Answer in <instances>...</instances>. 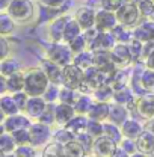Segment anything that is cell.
Wrapping results in <instances>:
<instances>
[{
	"label": "cell",
	"mask_w": 154,
	"mask_h": 157,
	"mask_svg": "<svg viewBox=\"0 0 154 157\" xmlns=\"http://www.w3.org/2000/svg\"><path fill=\"white\" fill-rule=\"evenodd\" d=\"M30 125H32V118H29L26 113L20 112V113H15V115L3 118V121H2V132L14 133L17 130L29 128Z\"/></svg>",
	"instance_id": "8"
},
{
	"label": "cell",
	"mask_w": 154,
	"mask_h": 157,
	"mask_svg": "<svg viewBox=\"0 0 154 157\" xmlns=\"http://www.w3.org/2000/svg\"><path fill=\"white\" fill-rule=\"evenodd\" d=\"M0 94L5 95L8 94V83H6V77L0 76Z\"/></svg>",
	"instance_id": "55"
},
{
	"label": "cell",
	"mask_w": 154,
	"mask_h": 157,
	"mask_svg": "<svg viewBox=\"0 0 154 157\" xmlns=\"http://www.w3.org/2000/svg\"><path fill=\"white\" fill-rule=\"evenodd\" d=\"M119 147L122 150H125L129 154H135L137 151V145H136V139H129V137H124L119 144Z\"/></svg>",
	"instance_id": "51"
},
{
	"label": "cell",
	"mask_w": 154,
	"mask_h": 157,
	"mask_svg": "<svg viewBox=\"0 0 154 157\" xmlns=\"http://www.w3.org/2000/svg\"><path fill=\"white\" fill-rule=\"evenodd\" d=\"M88 122H89V118L88 115H80V113H76L74 118L65 125L70 132H73L74 135H79L82 132H86V127H88Z\"/></svg>",
	"instance_id": "29"
},
{
	"label": "cell",
	"mask_w": 154,
	"mask_h": 157,
	"mask_svg": "<svg viewBox=\"0 0 154 157\" xmlns=\"http://www.w3.org/2000/svg\"><path fill=\"white\" fill-rule=\"evenodd\" d=\"M86 132L94 137V139L103 136V135H104V122L95 121V119H89L88 127H86Z\"/></svg>",
	"instance_id": "42"
},
{
	"label": "cell",
	"mask_w": 154,
	"mask_h": 157,
	"mask_svg": "<svg viewBox=\"0 0 154 157\" xmlns=\"http://www.w3.org/2000/svg\"><path fill=\"white\" fill-rule=\"evenodd\" d=\"M18 71H21V63L17 58L8 56V58L0 60V76L9 77V76H12Z\"/></svg>",
	"instance_id": "23"
},
{
	"label": "cell",
	"mask_w": 154,
	"mask_h": 157,
	"mask_svg": "<svg viewBox=\"0 0 154 157\" xmlns=\"http://www.w3.org/2000/svg\"><path fill=\"white\" fill-rule=\"evenodd\" d=\"M37 150L32 144H27V145H18L17 150H15V157H37Z\"/></svg>",
	"instance_id": "47"
},
{
	"label": "cell",
	"mask_w": 154,
	"mask_h": 157,
	"mask_svg": "<svg viewBox=\"0 0 154 157\" xmlns=\"http://www.w3.org/2000/svg\"><path fill=\"white\" fill-rule=\"evenodd\" d=\"M147 32H148V35H150V39L154 41V20H150V18H144V21H141L139 23Z\"/></svg>",
	"instance_id": "54"
},
{
	"label": "cell",
	"mask_w": 154,
	"mask_h": 157,
	"mask_svg": "<svg viewBox=\"0 0 154 157\" xmlns=\"http://www.w3.org/2000/svg\"><path fill=\"white\" fill-rule=\"evenodd\" d=\"M30 144L35 148H44L52 139H53V132L50 125H45L39 121L32 122L30 125Z\"/></svg>",
	"instance_id": "5"
},
{
	"label": "cell",
	"mask_w": 154,
	"mask_h": 157,
	"mask_svg": "<svg viewBox=\"0 0 154 157\" xmlns=\"http://www.w3.org/2000/svg\"><path fill=\"white\" fill-rule=\"evenodd\" d=\"M125 2H129V3H139L141 0H125Z\"/></svg>",
	"instance_id": "61"
},
{
	"label": "cell",
	"mask_w": 154,
	"mask_h": 157,
	"mask_svg": "<svg viewBox=\"0 0 154 157\" xmlns=\"http://www.w3.org/2000/svg\"><path fill=\"white\" fill-rule=\"evenodd\" d=\"M0 112H2L3 118L20 113L17 101H15V98H14L12 94H5V95L0 97Z\"/></svg>",
	"instance_id": "22"
},
{
	"label": "cell",
	"mask_w": 154,
	"mask_h": 157,
	"mask_svg": "<svg viewBox=\"0 0 154 157\" xmlns=\"http://www.w3.org/2000/svg\"><path fill=\"white\" fill-rule=\"evenodd\" d=\"M74 139H76V135L73 132H70L67 127H59L56 132H53V139L52 140H56V142L62 144V145H67V144H70Z\"/></svg>",
	"instance_id": "37"
},
{
	"label": "cell",
	"mask_w": 154,
	"mask_h": 157,
	"mask_svg": "<svg viewBox=\"0 0 154 157\" xmlns=\"http://www.w3.org/2000/svg\"><path fill=\"white\" fill-rule=\"evenodd\" d=\"M145 63V67H148V68H151V70H154V52L148 56V59L144 62Z\"/></svg>",
	"instance_id": "56"
},
{
	"label": "cell",
	"mask_w": 154,
	"mask_h": 157,
	"mask_svg": "<svg viewBox=\"0 0 154 157\" xmlns=\"http://www.w3.org/2000/svg\"><path fill=\"white\" fill-rule=\"evenodd\" d=\"M135 92L132 91V88L130 86H127V88H121V89H116L115 91V95H114V101L115 103H119V104H124V106H127L129 103H130V100L132 98H135Z\"/></svg>",
	"instance_id": "39"
},
{
	"label": "cell",
	"mask_w": 154,
	"mask_h": 157,
	"mask_svg": "<svg viewBox=\"0 0 154 157\" xmlns=\"http://www.w3.org/2000/svg\"><path fill=\"white\" fill-rule=\"evenodd\" d=\"M114 95H115V89L109 83H104V85L98 86L92 92V97H94L95 101H104V103H112L114 101Z\"/></svg>",
	"instance_id": "27"
},
{
	"label": "cell",
	"mask_w": 154,
	"mask_h": 157,
	"mask_svg": "<svg viewBox=\"0 0 154 157\" xmlns=\"http://www.w3.org/2000/svg\"><path fill=\"white\" fill-rule=\"evenodd\" d=\"M17 23L12 20V17L5 11L0 12V36H9L12 35V32L15 30Z\"/></svg>",
	"instance_id": "31"
},
{
	"label": "cell",
	"mask_w": 154,
	"mask_h": 157,
	"mask_svg": "<svg viewBox=\"0 0 154 157\" xmlns=\"http://www.w3.org/2000/svg\"><path fill=\"white\" fill-rule=\"evenodd\" d=\"M116 24H118V18H116L115 12L107 11V9H103V8H100L97 11L95 27L100 32H112Z\"/></svg>",
	"instance_id": "10"
},
{
	"label": "cell",
	"mask_w": 154,
	"mask_h": 157,
	"mask_svg": "<svg viewBox=\"0 0 154 157\" xmlns=\"http://www.w3.org/2000/svg\"><path fill=\"white\" fill-rule=\"evenodd\" d=\"M83 33V29H82V26L77 23V20L74 17H70L68 20V23H67V26H65V32H64V42H67V44H70L73 39H76L79 35H82Z\"/></svg>",
	"instance_id": "25"
},
{
	"label": "cell",
	"mask_w": 154,
	"mask_h": 157,
	"mask_svg": "<svg viewBox=\"0 0 154 157\" xmlns=\"http://www.w3.org/2000/svg\"><path fill=\"white\" fill-rule=\"evenodd\" d=\"M85 82V71L79 68L76 63H68L62 68V86L73 88V89H80V86Z\"/></svg>",
	"instance_id": "6"
},
{
	"label": "cell",
	"mask_w": 154,
	"mask_h": 157,
	"mask_svg": "<svg viewBox=\"0 0 154 157\" xmlns=\"http://www.w3.org/2000/svg\"><path fill=\"white\" fill-rule=\"evenodd\" d=\"M76 140L85 148L86 154H92V147H94V140L95 139L91 136L88 132H82V133L76 135Z\"/></svg>",
	"instance_id": "41"
},
{
	"label": "cell",
	"mask_w": 154,
	"mask_h": 157,
	"mask_svg": "<svg viewBox=\"0 0 154 157\" xmlns=\"http://www.w3.org/2000/svg\"><path fill=\"white\" fill-rule=\"evenodd\" d=\"M6 83H8V94H15V92H20V91H24V85H26L24 70L6 77Z\"/></svg>",
	"instance_id": "24"
},
{
	"label": "cell",
	"mask_w": 154,
	"mask_h": 157,
	"mask_svg": "<svg viewBox=\"0 0 154 157\" xmlns=\"http://www.w3.org/2000/svg\"><path fill=\"white\" fill-rule=\"evenodd\" d=\"M55 110H56V103H48V104H47V109L44 110V113H42L37 121L52 127L53 124H56V112H55Z\"/></svg>",
	"instance_id": "36"
},
{
	"label": "cell",
	"mask_w": 154,
	"mask_h": 157,
	"mask_svg": "<svg viewBox=\"0 0 154 157\" xmlns=\"http://www.w3.org/2000/svg\"><path fill=\"white\" fill-rule=\"evenodd\" d=\"M41 157H65L64 145L56 140H50L41 151Z\"/></svg>",
	"instance_id": "32"
},
{
	"label": "cell",
	"mask_w": 154,
	"mask_h": 157,
	"mask_svg": "<svg viewBox=\"0 0 154 157\" xmlns=\"http://www.w3.org/2000/svg\"><path fill=\"white\" fill-rule=\"evenodd\" d=\"M47 101L44 97H30L29 98V103H27V107H26V115L32 119H38L44 110L47 109Z\"/></svg>",
	"instance_id": "18"
},
{
	"label": "cell",
	"mask_w": 154,
	"mask_h": 157,
	"mask_svg": "<svg viewBox=\"0 0 154 157\" xmlns=\"http://www.w3.org/2000/svg\"><path fill=\"white\" fill-rule=\"evenodd\" d=\"M95 15H97V11L89 8V6H80L79 9L76 11L74 14V18L77 20V23L82 26L83 32L88 30V29H92L95 27Z\"/></svg>",
	"instance_id": "12"
},
{
	"label": "cell",
	"mask_w": 154,
	"mask_h": 157,
	"mask_svg": "<svg viewBox=\"0 0 154 157\" xmlns=\"http://www.w3.org/2000/svg\"><path fill=\"white\" fill-rule=\"evenodd\" d=\"M141 83L147 92H154V70L145 67L141 76Z\"/></svg>",
	"instance_id": "40"
},
{
	"label": "cell",
	"mask_w": 154,
	"mask_h": 157,
	"mask_svg": "<svg viewBox=\"0 0 154 157\" xmlns=\"http://www.w3.org/2000/svg\"><path fill=\"white\" fill-rule=\"evenodd\" d=\"M115 14H116V18H118L119 24L127 26V27H132V29L136 27L141 23L139 20L142 18V15L139 12L137 3H129V2H125Z\"/></svg>",
	"instance_id": "4"
},
{
	"label": "cell",
	"mask_w": 154,
	"mask_h": 157,
	"mask_svg": "<svg viewBox=\"0 0 154 157\" xmlns=\"http://www.w3.org/2000/svg\"><path fill=\"white\" fill-rule=\"evenodd\" d=\"M129 118H130V112H129L127 106L115 103V101L110 103V113H109V119L107 121H110V122H114V124L121 127Z\"/></svg>",
	"instance_id": "17"
},
{
	"label": "cell",
	"mask_w": 154,
	"mask_h": 157,
	"mask_svg": "<svg viewBox=\"0 0 154 157\" xmlns=\"http://www.w3.org/2000/svg\"><path fill=\"white\" fill-rule=\"evenodd\" d=\"M73 63H76L79 68H82L83 71L89 70L94 67V52H91L89 48L85 50V52H80L74 55V59H73Z\"/></svg>",
	"instance_id": "26"
},
{
	"label": "cell",
	"mask_w": 154,
	"mask_h": 157,
	"mask_svg": "<svg viewBox=\"0 0 154 157\" xmlns=\"http://www.w3.org/2000/svg\"><path fill=\"white\" fill-rule=\"evenodd\" d=\"M110 55H112V60H114V63L118 70H124V68H129L130 65H135L129 44L118 42L110 50Z\"/></svg>",
	"instance_id": "7"
},
{
	"label": "cell",
	"mask_w": 154,
	"mask_h": 157,
	"mask_svg": "<svg viewBox=\"0 0 154 157\" xmlns=\"http://www.w3.org/2000/svg\"><path fill=\"white\" fill-rule=\"evenodd\" d=\"M9 3H11V0H0V9H2V12H5L8 9Z\"/></svg>",
	"instance_id": "58"
},
{
	"label": "cell",
	"mask_w": 154,
	"mask_h": 157,
	"mask_svg": "<svg viewBox=\"0 0 154 157\" xmlns=\"http://www.w3.org/2000/svg\"><path fill=\"white\" fill-rule=\"evenodd\" d=\"M64 150H65V157H86V151L85 148L77 142L76 139L71 140L70 144L64 145Z\"/></svg>",
	"instance_id": "35"
},
{
	"label": "cell",
	"mask_w": 154,
	"mask_h": 157,
	"mask_svg": "<svg viewBox=\"0 0 154 157\" xmlns=\"http://www.w3.org/2000/svg\"><path fill=\"white\" fill-rule=\"evenodd\" d=\"M139 12L142 18H153L154 17V0H141L137 3Z\"/></svg>",
	"instance_id": "44"
},
{
	"label": "cell",
	"mask_w": 154,
	"mask_h": 157,
	"mask_svg": "<svg viewBox=\"0 0 154 157\" xmlns=\"http://www.w3.org/2000/svg\"><path fill=\"white\" fill-rule=\"evenodd\" d=\"M24 76H26L24 91L30 97H42L50 86V78L47 77L44 70L41 67L39 68H29L24 71Z\"/></svg>",
	"instance_id": "1"
},
{
	"label": "cell",
	"mask_w": 154,
	"mask_h": 157,
	"mask_svg": "<svg viewBox=\"0 0 154 157\" xmlns=\"http://www.w3.org/2000/svg\"><path fill=\"white\" fill-rule=\"evenodd\" d=\"M70 48L73 50L74 55L88 50V48H89V44H88V39L85 36V33H82V35H79L76 39H73V41L70 42Z\"/></svg>",
	"instance_id": "43"
},
{
	"label": "cell",
	"mask_w": 154,
	"mask_h": 157,
	"mask_svg": "<svg viewBox=\"0 0 154 157\" xmlns=\"http://www.w3.org/2000/svg\"><path fill=\"white\" fill-rule=\"evenodd\" d=\"M59 92H60V86L55 85V83H50L48 89L45 91V94L42 97L45 98L47 103H59Z\"/></svg>",
	"instance_id": "46"
},
{
	"label": "cell",
	"mask_w": 154,
	"mask_h": 157,
	"mask_svg": "<svg viewBox=\"0 0 154 157\" xmlns=\"http://www.w3.org/2000/svg\"><path fill=\"white\" fill-rule=\"evenodd\" d=\"M112 33L115 35V38L118 42L129 44L130 41H133V29H132V27H127V26H122V24H119V23L114 27Z\"/></svg>",
	"instance_id": "33"
},
{
	"label": "cell",
	"mask_w": 154,
	"mask_h": 157,
	"mask_svg": "<svg viewBox=\"0 0 154 157\" xmlns=\"http://www.w3.org/2000/svg\"><path fill=\"white\" fill-rule=\"evenodd\" d=\"M80 92L73 88H67V86H60V92H59V101L60 103H67V104H74L76 100L79 98Z\"/></svg>",
	"instance_id": "38"
},
{
	"label": "cell",
	"mask_w": 154,
	"mask_h": 157,
	"mask_svg": "<svg viewBox=\"0 0 154 157\" xmlns=\"http://www.w3.org/2000/svg\"><path fill=\"white\" fill-rule=\"evenodd\" d=\"M94 101H95V100H94V97H92L91 94H82V92H80V95H79V98L76 100V103L73 104L76 113L88 115V112H89L91 106L94 104Z\"/></svg>",
	"instance_id": "30"
},
{
	"label": "cell",
	"mask_w": 154,
	"mask_h": 157,
	"mask_svg": "<svg viewBox=\"0 0 154 157\" xmlns=\"http://www.w3.org/2000/svg\"><path fill=\"white\" fill-rule=\"evenodd\" d=\"M136 145H137V151L144 153L147 156L154 154V133L150 132L148 128H145L136 139Z\"/></svg>",
	"instance_id": "16"
},
{
	"label": "cell",
	"mask_w": 154,
	"mask_h": 157,
	"mask_svg": "<svg viewBox=\"0 0 154 157\" xmlns=\"http://www.w3.org/2000/svg\"><path fill=\"white\" fill-rule=\"evenodd\" d=\"M41 68L44 70V73L47 74V77L50 78V83H55L62 86V67L48 60V59H44L41 62Z\"/></svg>",
	"instance_id": "19"
},
{
	"label": "cell",
	"mask_w": 154,
	"mask_h": 157,
	"mask_svg": "<svg viewBox=\"0 0 154 157\" xmlns=\"http://www.w3.org/2000/svg\"><path fill=\"white\" fill-rule=\"evenodd\" d=\"M70 17L67 14L64 15H59L55 20L50 21L48 24V36H50V41L52 42H59L64 39V32H65V26L68 23Z\"/></svg>",
	"instance_id": "13"
},
{
	"label": "cell",
	"mask_w": 154,
	"mask_h": 157,
	"mask_svg": "<svg viewBox=\"0 0 154 157\" xmlns=\"http://www.w3.org/2000/svg\"><path fill=\"white\" fill-rule=\"evenodd\" d=\"M129 47H130V53H132L133 62L135 63L141 62V59H142V50H144V42H141L137 39H133V41L129 42Z\"/></svg>",
	"instance_id": "45"
},
{
	"label": "cell",
	"mask_w": 154,
	"mask_h": 157,
	"mask_svg": "<svg viewBox=\"0 0 154 157\" xmlns=\"http://www.w3.org/2000/svg\"><path fill=\"white\" fill-rule=\"evenodd\" d=\"M45 59L55 62L60 65L62 68L68 63L73 62L74 59V53L73 50L70 48V44L64 42V41H59V42H50L45 48Z\"/></svg>",
	"instance_id": "3"
},
{
	"label": "cell",
	"mask_w": 154,
	"mask_h": 157,
	"mask_svg": "<svg viewBox=\"0 0 154 157\" xmlns=\"http://www.w3.org/2000/svg\"><path fill=\"white\" fill-rule=\"evenodd\" d=\"M6 12L17 24H26L35 17V5L32 0H11Z\"/></svg>",
	"instance_id": "2"
},
{
	"label": "cell",
	"mask_w": 154,
	"mask_h": 157,
	"mask_svg": "<svg viewBox=\"0 0 154 157\" xmlns=\"http://www.w3.org/2000/svg\"><path fill=\"white\" fill-rule=\"evenodd\" d=\"M86 157H97V156H94V154H88Z\"/></svg>",
	"instance_id": "62"
},
{
	"label": "cell",
	"mask_w": 154,
	"mask_h": 157,
	"mask_svg": "<svg viewBox=\"0 0 154 157\" xmlns=\"http://www.w3.org/2000/svg\"><path fill=\"white\" fill-rule=\"evenodd\" d=\"M136 115L142 119L148 121L154 118V92H148L145 95L137 97V107Z\"/></svg>",
	"instance_id": "11"
},
{
	"label": "cell",
	"mask_w": 154,
	"mask_h": 157,
	"mask_svg": "<svg viewBox=\"0 0 154 157\" xmlns=\"http://www.w3.org/2000/svg\"><path fill=\"white\" fill-rule=\"evenodd\" d=\"M118 148H119L118 142H115L110 137H107L106 135H103V136L97 137L94 140L92 154L97 157H114Z\"/></svg>",
	"instance_id": "9"
},
{
	"label": "cell",
	"mask_w": 154,
	"mask_h": 157,
	"mask_svg": "<svg viewBox=\"0 0 154 157\" xmlns=\"http://www.w3.org/2000/svg\"><path fill=\"white\" fill-rule=\"evenodd\" d=\"M118 44L115 35L112 32H100L97 35V38L92 41V44L89 45L91 52H97V50H112Z\"/></svg>",
	"instance_id": "14"
},
{
	"label": "cell",
	"mask_w": 154,
	"mask_h": 157,
	"mask_svg": "<svg viewBox=\"0 0 154 157\" xmlns=\"http://www.w3.org/2000/svg\"><path fill=\"white\" fill-rule=\"evenodd\" d=\"M130 157H150V156H147V154H144V153H139V151H136L135 154H132Z\"/></svg>",
	"instance_id": "60"
},
{
	"label": "cell",
	"mask_w": 154,
	"mask_h": 157,
	"mask_svg": "<svg viewBox=\"0 0 154 157\" xmlns=\"http://www.w3.org/2000/svg\"><path fill=\"white\" fill-rule=\"evenodd\" d=\"M9 56V41L8 36H0V60Z\"/></svg>",
	"instance_id": "53"
},
{
	"label": "cell",
	"mask_w": 154,
	"mask_h": 157,
	"mask_svg": "<svg viewBox=\"0 0 154 157\" xmlns=\"http://www.w3.org/2000/svg\"><path fill=\"white\" fill-rule=\"evenodd\" d=\"M30 128V127H29ZM29 128H23V130H17L12 133V136L15 139L17 145H27L30 144V130Z\"/></svg>",
	"instance_id": "48"
},
{
	"label": "cell",
	"mask_w": 154,
	"mask_h": 157,
	"mask_svg": "<svg viewBox=\"0 0 154 157\" xmlns=\"http://www.w3.org/2000/svg\"><path fill=\"white\" fill-rule=\"evenodd\" d=\"M17 147L18 145L12 136V133H8V132L0 133V153L2 154H14Z\"/></svg>",
	"instance_id": "28"
},
{
	"label": "cell",
	"mask_w": 154,
	"mask_h": 157,
	"mask_svg": "<svg viewBox=\"0 0 154 157\" xmlns=\"http://www.w3.org/2000/svg\"><path fill=\"white\" fill-rule=\"evenodd\" d=\"M121 130H122V135L124 137H129V139H137V136L145 130V125L136 119V118H129L122 125H121Z\"/></svg>",
	"instance_id": "21"
},
{
	"label": "cell",
	"mask_w": 154,
	"mask_h": 157,
	"mask_svg": "<svg viewBox=\"0 0 154 157\" xmlns=\"http://www.w3.org/2000/svg\"><path fill=\"white\" fill-rule=\"evenodd\" d=\"M67 3V0H39V5L42 8H52V9H60Z\"/></svg>",
	"instance_id": "52"
},
{
	"label": "cell",
	"mask_w": 154,
	"mask_h": 157,
	"mask_svg": "<svg viewBox=\"0 0 154 157\" xmlns=\"http://www.w3.org/2000/svg\"><path fill=\"white\" fill-rule=\"evenodd\" d=\"M145 128H148L150 132H153L154 133V118L153 119H148V121L145 122Z\"/></svg>",
	"instance_id": "59"
},
{
	"label": "cell",
	"mask_w": 154,
	"mask_h": 157,
	"mask_svg": "<svg viewBox=\"0 0 154 157\" xmlns=\"http://www.w3.org/2000/svg\"><path fill=\"white\" fill-rule=\"evenodd\" d=\"M104 135L107 137H110V139H114L118 144H121V140L124 139L121 127L114 124V122H110V121H106V122H104Z\"/></svg>",
	"instance_id": "34"
},
{
	"label": "cell",
	"mask_w": 154,
	"mask_h": 157,
	"mask_svg": "<svg viewBox=\"0 0 154 157\" xmlns=\"http://www.w3.org/2000/svg\"><path fill=\"white\" fill-rule=\"evenodd\" d=\"M124 3H125V0H101V8L107 9V11H112V12H116Z\"/></svg>",
	"instance_id": "50"
},
{
	"label": "cell",
	"mask_w": 154,
	"mask_h": 157,
	"mask_svg": "<svg viewBox=\"0 0 154 157\" xmlns=\"http://www.w3.org/2000/svg\"><path fill=\"white\" fill-rule=\"evenodd\" d=\"M56 124L59 127H65L76 115L74 106L73 104H67V103H56Z\"/></svg>",
	"instance_id": "15"
},
{
	"label": "cell",
	"mask_w": 154,
	"mask_h": 157,
	"mask_svg": "<svg viewBox=\"0 0 154 157\" xmlns=\"http://www.w3.org/2000/svg\"><path fill=\"white\" fill-rule=\"evenodd\" d=\"M14 98H15V101H17V106H18L20 112H26V107H27V103H29V98L30 95L26 92V91H20V92H15V94H12Z\"/></svg>",
	"instance_id": "49"
},
{
	"label": "cell",
	"mask_w": 154,
	"mask_h": 157,
	"mask_svg": "<svg viewBox=\"0 0 154 157\" xmlns=\"http://www.w3.org/2000/svg\"><path fill=\"white\" fill-rule=\"evenodd\" d=\"M130 156H132V154H129L125 150H122V148L119 147V148L116 150V153H115V156L114 157H130Z\"/></svg>",
	"instance_id": "57"
},
{
	"label": "cell",
	"mask_w": 154,
	"mask_h": 157,
	"mask_svg": "<svg viewBox=\"0 0 154 157\" xmlns=\"http://www.w3.org/2000/svg\"><path fill=\"white\" fill-rule=\"evenodd\" d=\"M109 113H110V103L94 101V104L91 106V109L88 112V118L89 119H95V121H101V122H106L109 119Z\"/></svg>",
	"instance_id": "20"
}]
</instances>
